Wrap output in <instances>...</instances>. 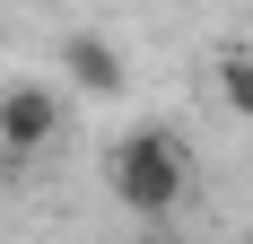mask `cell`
I'll list each match as a JSON object with an SVG mask.
<instances>
[{"mask_svg": "<svg viewBox=\"0 0 253 244\" xmlns=\"http://www.w3.org/2000/svg\"><path fill=\"white\" fill-rule=\"evenodd\" d=\"M218 96H227V114L253 122V52H218Z\"/></svg>", "mask_w": 253, "mask_h": 244, "instance_id": "cell-4", "label": "cell"}, {"mask_svg": "<svg viewBox=\"0 0 253 244\" xmlns=\"http://www.w3.org/2000/svg\"><path fill=\"white\" fill-rule=\"evenodd\" d=\"M52 131H61V96H52V87H35V79H26V87H9V96H0V148H44Z\"/></svg>", "mask_w": 253, "mask_h": 244, "instance_id": "cell-2", "label": "cell"}, {"mask_svg": "<svg viewBox=\"0 0 253 244\" xmlns=\"http://www.w3.org/2000/svg\"><path fill=\"white\" fill-rule=\"evenodd\" d=\"M105 183H114V201L131 218H149V227H166L183 209V157H175L166 131H123L105 148Z\"/></svg>", "mask_w": 253, "mask_h": 244, "instance_id": "cell-1", "label": "cell"}, {"mask_svg": "<svg viewBox=\"0 0 253 244\" xmlns=\"http://www.w3.org/2000/svg\"><path fill=\"white\" fill-rule=\"evenodd\" d=\"M149 244H157V236H149Z\"/></svg>", "mask_w": 253, "mask_h": 244, "instance_id": "cell-5", "label": "cell"}, {"mask_svg": "<svg viewBox=\"0 0 253 244\" xmlns=\"http://www.w3.org/2000/svg\"><path fill=\"white\" fill-rule=\"evenodd\" d=\"M61 70H70V87H87V96H123V52L105 44V35H70V44H61Z\"/></svg>", "mask_w": 253, "mask_h": 244, "instance_id": "cell-3", "label": "cell"}]
</instances>
